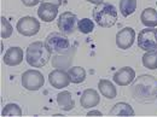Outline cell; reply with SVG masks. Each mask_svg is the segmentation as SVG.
Segmentation results:
<instances>
[{"instance_id": "obj_1", "label": "cell", "mask_w": 157, "mask_h": 117, "mask_svg": "<svg viewBox=\"0 0 157 117\" xmlns=\"http://www.w3.org/2000/svg\"><path fill=\"white\" fill-rule=\"evenodd\" d=\"M131 93L139 103H151L157 99V78L151 75H141L134 78Z\"/></svg>"}, {"instance_id": "obj_2", "label": "cell", "mask_w": 157, "mask_h": 117, "mask_svg": "<svg viewBox=\"0 0 157 117\" xmlns=\"http://www.w3.org/2000/svg\"><path fill=\"white\" fill-rule=\"evenodd\" d=\"M51 50L47 47L45 42L35 41L30 43L25 52L27 63L33 68H42L51 59Z\"/></svg>"}, {"instance_id": "obj_3", "label": "cell", "mask_w": 157, "mask_h": 117, "mask_svg": "<svg viewBox=\"0 0 157 117\" xmlns=\"http://www.w3.org/2000/svg\"><path fill=\"white\" fill-rule=\"evenodd\" d=\"M93 20L101 28H111L117 22V10L113 4L101 2L93 9Z\"/></svg>"}, {"instance_id": "obj_4", "label": "cell", "mask_w": 157, "mask_h": 117, "mask_svg": "<svg viewBox=\"0 0 157 117\" xmlns=\"http://www.w3.org/2000/svg\"><path fill=\"white\" fill-rule=\"evenodd\" d=\"M45 43L51 50V52H56L58 55H63L70 50V41L63 33H51L47 35Z\"/></svg>"}, {"instance_id": "obj_5", "label": "cell", "mask_w": 157, "mask_h": 117, "mask_svg": "<svg viewBox=\"0 0 157 117\" xmlns=\"http://www.w3.org/2000/svg\"><path fill=\"white\" fill-rule=\"evenodd\" d=\"M21 82H22V87H24L25 89L38 91L44 86L45 78H44V75L40 73L39 70H35V69L32 70L30 69V70H27V71L23 73Z\"/></svg>"}, {"instance_id": "obj_6", "label": "cell", "mask_w": 157, "mask_h": 117, "mask_svg": "<svg viewBox=\"0 0 157 117\" xmlns=\"http://www.w3.org/2000/svg\"><path fill=\"white\" fill-rule=\"evenodd\" d=\"M138 46L143 51H155L157 50V32L154 28L143 29L138 34Z\"/></svg>"}, {"instance_id": "obj_7", "label": "cell", "mask_w": 157, "mask_h": 117, "mask_svg": "<svg viewBox=\"0 0 157 117\" xmlns=\"http://www.w3.org/2000/svg\"><path fill=\"white\" fill-rule=\"evenodd\" d=\"M16 29L23 36H34L39 33L40 22L32 16H25L18 20Z\"/></svg>"}, {"instance_id": "obj_8", "label": "cell", "mask_w": 157, "mask_h": 117, "mask_svg": "<svg viewBox=\"0 0 157 117\" xmlns=\"http://www.w3.org/2000/svg\"><path fill=\"white\" fill-rule=\"evenodd\" d=\"M57 25H58L60 33H63L65 35H70L78 28V17L69 11L63 12L58 17Z\"/></svg>"}, {"instance_id": "obj_9", "label": "cell", "mask_w": 157, "mask_h": 117, "mask_svg": "<svg viewBox=\"0 0 157 117\" xmlns=\"http://www.w3.org/2000/svg\"><path fill=\"white\" fill-rule=\"evenodd\" d=\"M136 41V32L131 27L122 28L116 34V45L121 50H128Z\"/></svg>"}, {"instance_id": "obj_10", "label": "cell", "mask_w": 157, "mask_h": 117, "mask_svg": "<svg viewBox=\"0 0 157 117\" xmlns=\"http://www.w3.org/2000/svg\"><path fill=\"white\" fill-rule=\"evenodd\" d=\"M48 81H50V85L57 89L68 87L69 83L71 82L68 71L60 70V69H55L53 71H51L48 75Z\"/></svg>"}, {"instance_id": "obj_11", "label": "cell", "mask_w": 157, "mask_h": 117, "mask_svg": "<svg viewBox=\"0 0 157 117\" xmlns=\"http://www.w3.org/2000/svg\"><path fill=\"white\" fill-rule=\"evenodd\" d=\"M113 78H114V82L116 85L124 87V86L131 85L134 81L136 71H134V69H132L129 66H123V68L118 69V71L115 73V75H114Z\"/></svg>"}, {"instance_id": "obj_12", "label": "cell", "mask_w": 157, "mask_h": 117, "mask_svg": "<svg viewBox=\"0 0 157 117\" xmlns=\"http://www.w3.org/2000/svg\"><path fill=\"white\" fill-rule=\"evenodd\" d=\"M38 16L44 22H52L58 16V6L51 2H41L38 9Z\"/></svg>"}, {"instance_id": "obj_13", "label": "cell", "mask_w": 157, "mask_h": 117, "mask_svg": "<svg viewBox=\"0 0 157 117\" xmlns=\"http://www.w3.org/2000/svg\"><path fill=\"white\" fill-rule=\"evenodd\" d=\"M99 103H100L99 93L96 89H92V88L85 89L80 98V104L83 109H92V108L97 106Z\"/></svg>"}, {"instance_id": "obj_14", "label": "cell", "mask_w": 157, "mask_h": 117, "mask_svg": "<svg viewBox=\"0 0 157 117\" xmlns=\"http://www.w3.org/2000/svg\"><path fill=\"white\" fill-rule=\"evenodd\" d=\"M4 63L9 66L20 65L23 60V51L21 47H10L4 55Z\"/></svg>"}, {"instance_id": "obj_15", "label": "cell", "mask_w": 157, "mask_h": 117, "mask_svg": "<svg viewBox=\"0 0 157 117\" xmlns=\"http://www.w3.org/2000/svg\"><path fill=\"white\" fill-rule=\"evenodd\" d=\"M75 55V51L70 55V50L63 55H57L52 58V65L56 69H60V70H69L73 63V57Z\"/></svg>"}, {"instance_id": "obj_16", "label": "cell", "mask_w": 157, "mask_h": 117, "mask_svg": "<svg viewBox=\"0 0 157 117\" xmlns=\"http://www.w3.org/2000/svg\"><path fill=\"white\" fill-rule=\"evenodd\" d=\"M57 104L63 111H70L75 106V101L71 97V93L68 91H62L57 96Z\"/></svg>"}, {"instance_id": "obj_17", "label": "cell", "mask_w": 157, "mask_h": 117, "mask_svg": "<svg viewBox=\"0 0 157 117\" xmlns=\"http://www.w3.org/2000/svg\"><path fill=\"white\" fill-rule=\"evenodd\" d=\"M140 21L146 28L157 27V10L152 9V7L145 9L140 15Z\"/></svg>"}, {"instance_id": "obj_18", "label": "cell", "mask_w": 157, "mask_h": 117, "mask_svg": "<svg viewBox=\"0 0 157 117\" xmlns=\"http://www.w3.org/2000/svg\"><path fill=\"white\" fill-rule=\"evenodd\" d=\"M98 87L101 96L105 97L106 99H114L117 96V89H116L115 85L113 82H110L109 80H100Z\"/></svg>"}, {"instance_id": "obj_19", "label": "cell", "mask_w": 157, "mask_h": 117, "mask_svg": "<svg viewBox=\"0 0 157 117\" xmlns=\"http://www.w3.org/2000/svg\"><path fill=\"white\" fill-rule=\"evenodd\" d=\"M109 116H134V110L129 104L121 101L114 105Z\"/></svg>"}, {"instance_id": "obj_20", "label": "cell", "mask_w": 157, "mask_h": 117, "mask_svg": "<svg viewBox=\"0 0 157 117\" xmlns=\"http://www.w3.org/2000/svg\"><path fill=\"white\" fill-rule=\"evenodd\" d=\"M138 0H120V12L123 17H128L136 12Z\"/></svg>"}, {"instance_id": "obj_21", "label": "cell", "mask_w": 157, "mask_h": 117, "mask_svg": "<svg viewBox=\"0 0 157 117\" xmlns=\"http://www.w3.org/2000/svg\"><path fill=\"white\" fill-rule=\"evenodd\" d=\"M71 83H82L86 80V70L81 66H71L68 70Z\"/></svg>"}, {"instance_id": "obj_22", "label": "cell", "mask_w": 157, "mask_h": 117, "mask_svg": "<svg viewBox=\"0 0 157 117\" xmlns=\"http://www.w3.org/2000/svg\"><path fill=\"white\" fill-rule=\"evenodd\" d=\"M143 65L150 70L157 69V50L145 52L143 56Z\"/></svg>"}, {"instance_id": "obj_23", "label": "cell", "mask_w": 157, "mask_h": 117, "mask_svg": "<svg viewBox=\"0 0 157 117\" xmlns=\"http://www.w3.org/2000/svg\"><path fill=\"white\" fill-rule=\"evenodd\" d=\"M94 29V23L90 18H82L78 22V30L82 34H90Z\"/></svg>"}, {"instance_id": "obj_24", "label": "cell", "mask_w": 157, "mask_h": 117, "mask_svg": "<svg viewBox=\"0 0 157 117\" xmlns=\"http://www.w3.org/2000/svg\"><path fill=\"white\" fill-rule=\"evenodd\" d=\"M2 116H22V109L17 104L12 103V104H7L2 111H1Z\"/></svg>"}, {"instance_id": "obj_25", "label": "cell", "mask_w": 157, "mask_h": 117, "mask_svg": "<svg viewBox=\"0 0 157 117\" xmlns=\"http://www.w3.org/2000/svg\"><path fill=\"white\" fill-rule=\"evenodd\" d=\"M1 39H7L12 35V25L5 17H1Z\"/></svg>"}, {"instance_id": "obj_26", "label": "cell", "mask_w": 157, "mask_h": 117, "mask_svg": "<svg viewBox=\"0 0 157 117\" xmlns=\"http://www.w3.org/2000/svg\"><path fill=\"white\" fill-rule=\"evenodd\" d=\"M40 1H41V0H22V2H23L25 6H29V7L38 5Z\"/></svg>"}, {"instance_id": "obj_27", "label": "cell", "mask_w": 157, "mask_h": 117, "mask_svg": "<svg viewBox=\"0 0 157 117\" xmlns=\"http://www.w3.org/2000/svg\"><path fill=\"white\" fill-rule=\"evenodd\" d=\"M87 116H103V114L98 110H92V111L87 112Z\"/></svg>"}, {"instance_id": "obj_28", "label": "cell", "mask_w": 157, "mask_h": 117, "mask_svg": "<svg viewBox=\"0 0 157 117\" xmlns=\"http://www.w3.org/2000/svg\"><path fill=\"white\" fill-rule=\"evenodd\" d=\"M42 2H51V4H53L58 7L62 5V0H42Z\"/></svg>"}, {"instance_id": "obj_29", "label": "cell", "mask_w": 157, "mask_h": 117, "mask_svg": "<svg viewBox=\"0 0 157 117\" xmlns=\"http://www.w3.org/2000/svg\"><path fill=\"white\" fill-rule=\"evenodd\" d=\"M88 2H92V4H94V5H99V4H101V2H104V0H87Z\"/></svg>"}, {"instance_id": "obj_30", "label": "cell", "mask_w": 157, "mask_h": 117, "mask_svg": "<svg viewBox=\"0 0 157 117\" xmlns=\"http://www.w3.org/2000/svg\"><path fill=\"white\" fill-rule=\"evenodd\" d=\"M156 32H157V29H156Z\"/></svg>"}]
</instances>
